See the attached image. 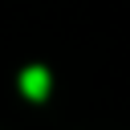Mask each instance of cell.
Segmentation results:
<instances>
[{
    "mask_svg": "<svg viewBox=\"0 0 130 130\" xmlns=\"http://www.w3.org/2000/svg\"><path fill=\"white\" fill-rule=\"evenodd\" d=\"M49 85H53V81H49V69H45V65H28V69L20 73V89H24L32 102L49 98Z\"/></svg>",
    "mask_w": 130,
    "mask_h": 130,
    "instance_id": "cell-1",
    "label": "cell"
}]
</instances>
